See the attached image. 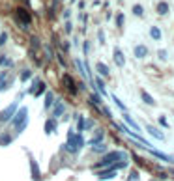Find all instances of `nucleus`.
<instances>
[{
  "mask_svg": "<svg viewBox=\"0 0 174 181\" xmlns=\"http://www.w3.org/2000/svg\"><path fill=\"white\" fill-rule=\"evenodd\" d=\"M84 146V138H82L81 133L77 135H73V133H69V138H67V142L64 146V149L69 151V153H79V149Z\"/></svg>",
  "mask_w": 174,
  "mask_h": 181,
  "instance_id": "obj_1",
  "label": "nucleus"
},
{
  "mask_svg": "<svg viewBox=\"0 0 174 181\" xmlns=\"http://www.w3.org/2000/svg\"><path fill=\"white\" fill-rule=\"evenodd\" d=\"M13 123H15L17 133H23L24 127L28 125V108H26V107L19 108V112L13 114Z\"/></svg>",
  "mask_w": 174,
  "mask_h": 181,
  "instance_id": "obj_2",
  "label": "nucleus"
},
{
  "mask_svg": "<svg viewBox=\"0 0 174 181\" xmlns=\"http://www.w3.org/2000/svg\"><path fill=\"white\" fill-rule=\"evenodd\" d=\"M126 157H127L126 151H109L107 155L96 164V168H99V166H109V164H113L116 161H126Z\"/></svg>",
  "mask_w": 174,
  "mask_h": 181,
  "instance_id": "obj_3",
  "label": "nucleus"
},
{
  "mask_svg": "<svg viewBox=\"0 0 174 181\" xmlns=\"http://www.w3.org/2000/svg\"><path fill=\"white\" fill-rule=\"evenodd\" d=\"M45 82L43 80H39V79H34V82H32V86H30V90H28V93L30 95H34V97H39V95H43L45 93Z\"/></svg>",
  "mask_w": 174,
  "mask_h": 181,
  "instance_id": "obj_4",
  "label": "nucleus"
},
{
  "mask_svg": "<svg viewBox=\"0 0 174 181\" xmlns=\"http://www.w3.org/2000/svg\"><path fill=\"white\" fill-rule=\"evenodd\" d=\"M17 108H19V103L15 101V103H11V105L10 107H6L4 108V112H0V121H10L11 120V118H13V114H15L17 112Z\"/></svg>",
  "mask_w": 174,
  "mask_h": 181,
  "instance_id": "obj_5",
  "label": "nucleus"
},
{
  "mask_svg": "<svg viewBox=\"0 0 174 181\" xmlns=\"http://www.w3.org/2000/svg\"><path fill=\"white\" fill-rule=\"evenodd\" d=\"M15 15H17V19H21V24H23V28H28V24H30V21H32L30 13L26 11L24 8H17Z\"/></svg>",
  "mask_w": 174,
  "mask_h": 181,
  "instance_id": "obj_6",
  "label": "nucleus"
},
{
  "mask_svg": "<svg viewBox=\"0 0 174 181\" xmlns=\"http://www.w3.org/2000/svg\"><path fill=\"white\" fill-rule=\"evenodd\" d=\"M114 62L118 67H124L126 65V56H124V52L120 51V49H114Z\"/></svg>",
  "mask_w": 174,
  "mask_h": 181,
  "instance_id": "obj_7",
  "label": "nucleus"
},
{
  "mask_svg": "<svg viewBox=\"0 0 174 181\" xmlns=\"http://www.w3.org/2000/svg\"><path fill=\"white\" fill-rule=\"evenodd\" d=\"M30 170H32V177H34V181H39V177H41V174H39V166H38V163L34 161V159H30Z\"/></svg>",
  "mask_w": 174,
  "mask_h": 181,
  "instance_id": "obj_8",
  "label": "nucleus"
},
{
  "mask_svg": "<svg viewBox=\"0 0 174 181\" xmlns=\"http://www.w3.org/2000/svg\"><path fill=\"white\" fill-rule=\"evenodd\" d=\"M103 136H105V135H103V131H101V129H97V131H96V136L92 138V140H88V144H90V146H97V144H101V142H103Z\"/></svg>",
  "mask_w": 174,
  "mask_h": 181,
  "instance_id": "obj_9",
  "label": "nucleus"
},
{
  "mask_svg": "<svg viewBox=\"0 0 174 181\" xmlns=\"http://www.w3.org/2000/svg\"><path fill=\"white\" fill-rule=\"evenodd\" d=\"M146 129H148V133H150L152 136H154V138H157V140H165V135H163V133H161V131H159V129L152 127V125H148V127H146Z\"/></svg>",
  "mask_w": 174,
  "mask_h": 181,
  "instance_id": "obj_10",
  "label": "nucleus"
},
{
  "mask_svg": "<svg viewBox=\"0 0 174 181\" xmlns=\"http://www.w3.org/2000/svg\"><path fill=\"white\" fill-rule=\"evenodd\" d=\"M64 84H66V88H67L71 93H77V88H75V84H73V79H71L69 75H66V77H64Z\"/></svg>",
  "mask_w": 174,
  "mask_h": 181,
  "instance_id": "obj_11",
  "label": "nucleus"
},
{
  "mask_svg": "<svg viewBox=\"0 0 174 181\" xmlns=\"http://www.w3.org/2000/svg\"><path fill=\"white\" fill-rule=\"evenodd\" d=\"M146 54H148V49H146L144 45H137L135 47V56L137 58H144Z\"/></svg>",
  "mask_w": 174,
  "mask_h": 181,
  "instance_id": "obj_12",
  "label": "nucleus"
},
{
  "mask_svg": "<svg viewBox=\"0 0 174 181\" xmlns=\"http://www.w3.org/2000/svg\"><path fill=\"white\" fill-rule=\"evenodd\" d=\"M64 114V103L62 101H56V105H54V110H53V116L54 118H58V116H62Z\"/></svg>",
  "mask_w": 174,
  "mask_h": 181,
  "instance_id": "obj_13",
  "label": "nucleus"
},
{
  "mask_svg": "<svg viewBox=\"0 0 174 181\" xmlns=\"http://www.w3.org/2000/svg\"><path fill=\"white\" fill-rule=\"evenodd\" d=\"M141 97H142V101L146 103V105H152V107H154L155 105V101H154V97H152L148 92H144V90H142V92H141Z\"/></svg>",
  "mask_w": 174,
  "mask_h": 181,
  "instance_id": "obj_14",
  "label": "nucleus"
},
{
  "mask_svg": "<svg viewBox=\"0 0 174 181\" xmlns=\"http://www.w3.org/2000/svg\"><path fill=\"white\" fill-rule=\"evenodd\" d=\"M53 103H54V93H51V92H47L45 93V108L49 110L53 107Z\"/></svg>",
  "mask_w": 174,
  "mask_h": 181,
  "instance_id": "obj_15",
  "label": "nucleus"
},
{
  "mask_svg": "<svg viewBox=\"0 0 174 181\" xmlns=\"http://www.w3.org/2000/svg\"><path fill=\"white\" fill-rule=\"evenodd\" d=\"M157 13L159 15H167V13H169V4L167 2H159L157 4Z\"/></svg>",
  "mask_w": 174,
  "mask_h": 181,
  "instance_id": "obj_16",
  "label": "nucleus"
},
{
  "mask_svg": "<svg viewBox=\"0 0 174 181\" xmlns=\"http://www.w3.org/2000/svg\"><path fill=\"white\" fill-rule=\"evenodd\" d=\"M96 67H97V71H99L101 77H109V75H110V73H109V67H107L105 64H101V62H99V64H97Z\"/></svg>",
  "mask_w": 174,
  "mask_h": 181,
  "instance_id": "obj_17",
  "label": "nucleus"
},
{
  "mask_svg": "<svg viewBox=\"0 0 174 181\" xmlns=\"http://www.w3.org/2000/svg\"><path fill=\"white\" fill-rule=\"evenodd\" d=\"M150 38L152 39H161V30H159L157 26H152L150 28Z\"/></svg>",
  "mask_w": 174,
  "mask_h": 181,
  "instance_id": "obj_18",
  "label": "nucleus"
},
{
  "mask_svg": "<svg viewBox=\"0 0 174 181\" xmlns=\"http://www.w3.org/2000/svg\"><path fill=\"white\" fill-rule=\"evenodd\" d=\"M114 176H116L114 170H110V172H99V174H97V177H99V179H113Z\"/></svg>",
  "mask_w": 174,
  "mask_h": 181,
  "instance_id": "obj_19",
  "label": "nucleus"
},
{
  "mask_svg": "<svg viewBox=\"0 0 174 181\" xmlns=\"http://www.w3.org/2000/svg\"><path fill=\"white\" fill-rule=\"evenodd\" d=\"M6 79H8V75H6V73L0 75V92H4V90H8V88H10V82H4Z\"/></svg>",
  "mask_w": 174,
  "mask_h": 181,
  "instance_id": "obj_20",
  "label": "nucleus"
},
{
  "mask_svg": "<svg viewBox=\"0 0 174 181\" xmlns=\"http://www.w3.org/2000/svg\"><path fill=\"white\" fill-rule=\"evenodd\" d=\"M54 125H56V123H54V120H49V121L45 123V133H47V135L54 133V129H56V127H54Z\"/></svg>",
  "mask_w": 174,
  "mask_h": 181,
  "instance_id": "obj_21",
  "label": "nucleus"
},
{
  "mask_svg": "<svg viewBox=\"0 0 174 181\" xmlns=\"http://www.w3.org/2000/svg\"><path fill=\"white\" fill-rule=\"evenodd\" d=\"M96 86H97V90H99V92H101L103 95L107 93V90H105V82L101 80V77H97V79H96Z\"/></svg>",
  "mask_w": 174,
  "mask_h": 181,
  "instance_id": "obj_22",
  "label": "nucleus"
},
{
  "mask_svg": "<svg viewBox=\"0 0 174 181\" xmlns=\"http://www.w3.org/2000/svg\"><path fill=\"white\" fill-rule=\"evenodd\" d=\"M124 121H127V123H129L133 129H137V131H138V125L135 123V120H133V118H131L129 114H126V112H124Z\"/></svg>",
  "mask_w": 174,
  "mask_h": 181,
  "instance_id": "obj_23",
  "label": "nucleus"
},
{
  "mask_svg": "<svg viewBox=\"0 0 174 181\" xmlns=\"http://www.w3.org/2000/svg\"><path fill=\"white\" fill-rule=\"evenodd\" d=\"M13 65V62L10 58H6V56H0V67H11Z\"/></svg>",
  "mask_w": 174,
  "mask_h": 181,
  "instance_id": "obj_24",
  "label": "nucleus"
},
{
  "mask_svg": "<svg viewBox=\"0 0 174 181\" xmlns=\"http://www.w3.org/2000/svg\"><path fill=\"white\" fill-rule=\"evenodd\" d=\"M32 77V71L30 69H23V73H21V82H26Z\"/></svg>",
  "mask_w": 174,
  "mask_h": 181,
  "instance_id": "obj_25",
  "label": "nucleus"
},
{
  "mask_svg": "<svg viewBox=\"0 0 174 181\" xmlns=\"http://www.w3.org/2000/svg\"><path fill=\"white\" fill-rule=\"evenodd\" d=\"M133 13H135V15H138V17H142L144 15V8H142L141 4H137V6H133Z\"/></svg>",
  "mask_w": 174,
  "mask_h": 181,
  "instance_id": "obj_26",
  "label": "nucleus"
},
{
  "mask_svg": "<svg viewBox=\"0 0 174 181\" xmlns=\"http://www.w3.org/2000/svg\"><path fill=\"white\" fill-rule=\"evenodd\" d=\"M90 101H92V103H96V105H101V97H99V93H97V92H94L92 95H90Z\"/></svg>",
  "mask_w": 174,
  "mask_h": 181,
  "instance_id": "obj_27",
  "label": "nucleus"
},
{
  "mask_svg": "<svg viewBox=\"0 0 174 181\" xmlns=\"http://www.w3.org/2000/svg\"><path fill=\"white\" fill-rule=\"evenodd\" d=\"M113 101L116 103V107H118V108H120V110H127V108H126V105H124V103H122L120 99H118V97H116V95H113Z\"/></svg>",
  "mask_w": 174,
  "mask_h": 181,
  "instance_id": "obj_28",
  "label": "nucleus"
},
{
  "mask_svg": "<svg viewBox=\"0 0 174 181\" xmlns=\"http://www.w3.org/2000/svg\"><path fill=\"white\" fill-rule=\"evenodd\" d=\"M75 65H77V69H79V71H81V73H86V71H84V64H82V62H81L79 58H77V60H75Z\"/></svg>",
  "mask_w": 174,
  "mask_h": 181,
  "instance_id": "obj_29",
  "label": "nucleus"
},
{
  "mask_svg": "<svg viewBox=\"0 0 174 181\" xmlns=\"http://www.w3.org/2000/svg\"><path fill=\"white\" fill-rule=\"evenodd\" d=\"M124 21H126V19H124V15H122V13H118V15H116V26H122Z\"/></svg>",
  "mask_w": 174,
  "mask_h": 181,
  "instance_id": "obj_30",
  "label": "nucleus"
},
{
  "mask_svg": "<svg viewBox=\"0 0 174 181\" xmlns=\"http://www.w3.org/2000/svg\"><path fill=\"white\" fill-rule=\"evenodd\" d=\"M127 181H138V172H131L129 177H127Z\"/></svg>",
  "mask_w": 174,
  "mask_h": 181,
  "instance_id": "obj_31",
  "label": "nucleus"
},
{
  "mask_svg": "<svg viewBox=\"0 0 174 181\" xmlns=\"http://www.w3.org/2000/svg\"><path fill=\"white\" fill-rule=\"evenodd\" d=\"M159 123H161V127H165V129L169 127V121H167V118H165V116H161V118H159Z\"/></svg>",
  "mask_w": 174,
  "mask_h": 181,
  "instance_id": "obj_32",
  "label": "nucleus"
},
{
  "mask_svg": "<svg viewBox=\"0 0 174 181\" xmlns=\"http://www.w3.org/2000/svg\"><path fill=\"white\" fill-rule=\"evenodd\" d=\"M6 41H8V34L4 32V34H0V47H2V45L6 43Z\"/></svg>",
  "mask_w": 174,
  "mask_h": 181,
  "instance_id": "obj_33",
  "label": "nucleus"
},
{
  "mask_svg": "<svg viewBox=\"0 0 174 181\" xmlns=\"http://www.w3.org/2000/svg\"><path fill=\"white\" fill-rule=\"evenodd\" d=\"M11 142V138L10 136H2V138H0V144H6V146H8Z\"/></svg>",
  "mask_w": 174,
  "mask_h": 181,
  "instance_id": "obj_34",
  "label": "nucleus"
},
{
  "mask_svg": "<svg viewBox=\"0 0 174 181\" xmlns=\"http://www.w3.org/2000/svg\"><path fill=\"white\" fill-rule=\"evenodd\" d=\"M159 58H161V60H167V51H163V49H161V51H159Z\"/></svg>",
  "mask_w": 174,
  "mask_h": 181,
  "instance_id": "obj_35",
  "label": "nucleus"
},
{
  "mask_svg": "<svg viewBox=\"0 0 174 181\" xmlns=\"http://www.w3.org/2000/svg\"><path fill=\"white\" fill-rule=\"evenodd\" d=\"M45 51H47V56L53 58V49H51V47H45Z\"/></svg>",
  "mask_w": 174,
  "mask_h": 181,
  "instance_id": "obj_36",
  "label": "nucleus"
},
{
  "mask_svg": "<svg viewBox=\"0 0 174 181\" xmlns=\"http://www.w3.org/2000/svg\"><path fill=\"white\" fill-rule=\"evenodd\" d=\"M88 52H90V41L84 43V54H88Z\"/></svg>",
  "mask_w": 174,
  "mask_h": 181,
  "instance_id": "obj_37",
  "label": "nucleus"
},
{
  "mask_svg": "<svg viewBox=\"0 0 174 181\" xmlns=\"http://www.w3.org/2000/svg\"><path fill=\"white\" fill-rule=\"evenodd\" d=\"M103 114H105V116H109V118H113V112H110L109 108H103Z\"/></svg>",
  "mask_w": 174,
  "mask_h": 181,
  "instance_id": "obj_38",
  "label": "nucleus"
},
{
  "mask_svg": "<svg viewBox=\"0 0 174 181\" xmlns=\"http://www.w3.org/2000/svg\"><path fill=\"white\" fill-rule=\"evenodd\" d=\"M66 32H71V23H66Z\"/></svg>",
  "mask_w": 174,
  "mask_h": 181,
  "instance_id": "obj_39",
  "label": "nucleus"
}]
</instances>
